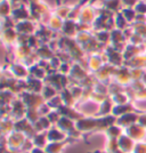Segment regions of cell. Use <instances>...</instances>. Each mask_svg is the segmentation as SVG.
<instances>
[{
	"label": "cell",
	"instance_id": "cell-1",
	"mask_svg": "<svg viewBox=\"0 0 146 153\" xmlns=\"http://www.w3.org/2000/svg\"><path fill=\"white\" fill-rule=\"evenodd\" d=\"M25 140V135L23 133H19V131H16V130L13 131L10 135H8V140H7L8 150H10V151H16L17 149L21 150Z\"/></svg>",
	"mask_w": 146,
	"mask_h": 153
},
{
	"label": "cell",
	"instance_id": "cell-2",
	"mask_svg": "<svg viewBox=\"0 0 146 153\" xmlns=\"http://www.w3.org/2000/svg\"><path fill=\"white\" fill-rule=\"evenodd\" d=\"M126 135H128L133 140H140L145 137L146 130H144V128L140 127V126L131 125V126H129V128H127Z\"/></svg>",
	"mask_w": 146,
	"mask_h": 153
},
{
	"label": "cell",
	"instance_id": "cell-3",
	"mask_svg": "<svg viewBox=\"0 0 146 153\" xmlns=\"http://www.w3.org/2000/svg\"><path fill=\"white\" fill-rule=\"evenodd\" d=\"M119 142V149L122 150L125 153H129L131 152L135 147V144H133V140H131L128 135H122L120 138L118 140Z\"/></svg>",
	"mask_w": 146,
	"mask_h": 153
},
{
	"label": "cell",
	"instance_id": "cell-4",
	"mask_svg": "<svg viewBox=\"0 0 146 153\" xmlns=\"http://www.w3.org/2000/svg\"><path fill=\"white\" fill-rule=\"evenodd\" d=\"M33 144H34V147H39V149H44L47 145V131H41V133H37L33 136Z\"/></svg>",
	"mask_w": 146,
	"mask_h": 153
},
{
	"label": "cell",
	"instance_id": "cell-5",
	"mask_svg": "<svg viewBox=\"0 0 146 153\" xmlns=\"http://www.w3.org/2000/svg\"><path fill=\"white\" fill-rule=\"evenodd\" d=\"M67 143V140H61V142H51L44 147V151L47 153H61L63 146Z\"/></svg>",
	"mask_w": 146,
	"mask_h": 153
},
{
	"label": "cell",
	"instance_id": "cell-6",
	"mask_svg": "<svg viewBox=\"0 0 146 153\" xmlns=\"http://www.w3.org/2000/svg\"><path fill=\"white\" fill-rule=\"evenodd\" d=\"M47 138L49 142H61V140H64L65 138V134H64L62 130H58V129H55L53 128L49 131H47Z\"/></svg>",
	"mask_w": 146,
	"mask_h": 153
},
{
	"label": "cell",
	"instance_id": "cell-7",
	"mask_svg": "<svg viewBox=\"0 0 146 153\" xmlns=\"http://www.w3.org/2000/svg\"><path fill=\"white\" fill-rule=\"evenodd\" d=\"M106 135H107L108 138H120L122 136V130H121L120 127H115V126H111L108 127L106 130Z\"/></svg>",
	"mask_w": 146,
	"mask_h": 153
},
{
	"label": "cell",
	"instance_id": "cell-8",
	"mask_svg": "<svg viewBox=\"0 0 146 153\" xmlns=\"http://www.w3.org/2000/svg\"><path fill=\"white\" fill-rule=\"evenodd\" d=\"M133 153H146V144H144V143H137V144H135Z\"/></svg>",
	"mask_w": 146,
	"mask_h": 153
},
{
	"label": "cell",
	"instance_id": "cell-9",
	"mask_svg": "<svg viewBox=\"0 0 146 153\" xmlns=\"http://www.w3.org/2000/svg\"><path fill=\"white\" fill-rule=\"evenodd\" d=\"M31 153H47L42 149H39V147H34L33 150H31Z\"/></svg>",
	"mask_w": 146,
	"mask_h": 153
},
{
	"label": "cell",
	"instance_id": "cell-10",
	"mask_svg": "<svg viewBox=\"0 0 146 153\" xmlns=\"http://www.w3.org/2000/svg\"><path fill=\"white\" fill-rule=\"evenodd\" d=\"M145 121H146V119H145ZM139 122H140V125H143V126L145 125V122H144V121H139Z\"/></svg>",
	"mask_w": 146,
	"mask_h": 153
},
{
	"label": "cell",
	"instance_id": "cell-11",
	"mask_svg": "<svg viewBox=\"0 0 146 153\" xmlns=\"http://www.w3.org/2000/svg\"><path fill=\"white\" fill-rule=\"evenodd\" d=\"M24 153H29V152H24Z\"/></svg>",
	"mask_w": 146,
	"mask_h": 153
},
{
	"label": "cell",
	"instance_id": "cell-12",
	"mask_svg": "<svg viewBox=\"0 0 146 153\" xmlns=\"http://www.w3.org/2000/svg\"><path fill=\"white\" fill-rule=\"evenodd\" d=\"M106 153H110V152H106Z\"/></svg>",
	"mask_w": 146,
	"mask_h": 153
}]
</instances>
